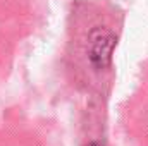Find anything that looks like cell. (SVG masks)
<instances>
[{"mask_svg":"<svg viewBox=\"0 0 148 146\" xmlns=\"http://www.w3.org/2000/svg\"><path fill=\"white\" fill-rule=\"evenodd\" d=\"M115 46V36L110 31L98 28L90 35V60L97 69H103L110 64L112 52Z\"/></svg>","mask_w":148,"mask_h":146,"instance_id":"6da1fadb","label":"cell"},{"mask_svg":"<svg viewBox=\"0 0 148 146\" xmlns=\"http://www.w3.org/2000/svg\"><path fill=\"white\" fill-rule=\"evenodd\" d=\"M88 146H100V145H98V143H90Z\"/></svg>","mask_w":148,"mask_h":146,"instance_id":"7a4b0ae2","label":"cell"}]
</instances>
